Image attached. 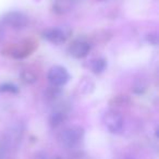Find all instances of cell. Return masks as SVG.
Masks as SVG:
<instances>
[{
  "mask_svg": "<svg viewBox=\"0 0 159 159\" xmlns=\"http://www.w3.org/2000/svg\"><path fill=\"white\" fill-rule=\"evenodd\" d=\"M3 34H5V32H3V29H2V26L0 25V39L3 37Z\"/></svg>",
  "mask_w": 159,
  "mask_h": 159,
  "instance_id": "15",
  "label": "cell"
},
{
  "mask_svg": "<svg viewBox=\"0 0 159 159\" xmlns=\"http://www.w3.org/2000/svg\"><path fill=\"white\" fill-rule=\"evenodd\" d=\"M1 21L5 25L12 27V29H23L29 24V18L20 11L7 12L2 16Z\"/></svg>",
  "mask_w": 159,
  "mask_h": 159,
  "instance_id": "5",
  "label": "cell"
},
{
  "mask_svg": "<svg viewBox=\"0 0 159 159\" xmlns=\"http://www.w3.org/2000/svg\"><path fill=\"white\" fill-rule=\"evenodd\" d=\"M22 79L25 83H33L36 81V76L30 71H24L22 73Z\"/></svg>",
  "mask_w": 159,
  "mask_h": 159,
  "instance_id": "13",
  "label": "cell"
},
{
  "mask_svg": "<svg viewBox=\"0 0 159 159\" xmlns=\"http://www.w3.org/2000/svg\"><path fill=\"white\" fill-rule=\"evenodd\" d=\"M102 123L111 133H119L123 128V118L116 110L106 111L102 116Z\"/></svg>",
  "mask_w": 159,
  "mask_h": 159,
  "instance_id": "4",
  "label": "cell"
},
{
  "mask_svg": "<svg viewBox=\"0 0 159 159\" xmlns=\"http://www.w3.org/2000/svg\"><path fill=\"white\" fill-rule=\"evenodd\" d=\"M66 120V115L62 112H55L51 115L49 122H50V125L52 126H58L60 124H62Z\"/></svg>",
  "mask_w": 159,
  "mask_h": 159,
  "instance_id": "11",
  "label": "cell"
},
{
  "mask_svg": "<svg viewBox=\"0 0 159 159\" xmlns=\"http://www.w3.org/2000/svg\"><path fill=\"white\" fill-rule=\"evenodd\" d=\"M126 159H133V158H126Z\"/></svg>",
  "mask_w": 159,
  "mask_h": 159,
  "instance_id": "16",
  "label": "cell"
},
{
  "mask_svg": "<svg viewBox=\"0 0 159 159\" xmlns=\"http://www.w3.org/2000/svg\"><path fill=\"white\" fill-rule=\"evenodd\" d=\"M24 134L22 123H14L6 131L0 141V159H11L18 150Z\"/></svg>",
  "mask_w": 159,
  "mask_h": 159,
  "instance_id": "1",
  "label": "cell"
},
{
  "mask_svg": "<svg viewBox=\"0 0 159 159\" xmlns=\"http://www.w3.org/2000/svg\"><path fill=\"white\" fill-rule=\"evenodd\" d=\"M89 50H91V45L89 44L85 40H75L69 47V53H70L72 57L77 58V59H81V58H84L89 55Z\"/></svg>",
  "mask_w": 159,
  "mask_h": 159,
  "instance_id": "7",
  "label": "cell"
},
{
  "mask_svg": "<svg viewBox=\"0 0 159 159\" xmlns=\"http://www.w3.org/2000/svg\"><path fill=\"white\" fill-rule=\"evenodd\" d=\"M89 89H91L92 91H93L94 89V84L91 82V81H84V82L81 83V89H80V91H82L83 93H91V91H89Z\"/></svg>",
  "mask_w": 159,
  "mask_h": 159,
  "instance_id": "14",
  "label": "cell"
},
{
  "mask_svg": "<svg viewBox=\"0 0 159 159\" xmlns=\"http://www.w3.org/2000/svg\"><path fill=\"white\" fill-rule=\"evenodd\" d=\"M45 39H47L49 43L53 45H61L63 43H66V32L61 29H57V27H53V29H48L43 33Z\"/></svg>",
  "mask_w": 159,
  "mask_h": 159,
  "instance_id": "8",
  "label": "cell"
},
{
  "mask_svg": "<svg viewBox=\"0 0 159 159\" xmlns=\"http://www.w3.org/2000/svg\"><path fill=\"white\" fill-rule=\"evenodd\" d=\"M47 77H48V81L50 82V84L52 86L60 87L68 82L70 76H69L66 69H64L63 66H55L48 71Z\"/></svg>",
  "mask_w": 159,
  "mask_h": 159,
  "instance_id": "6",
  "label": "cell"
},
{
  "mask_svg": "<svg viewBox=\"0 0 159 159\" xmlns=\"http://www.w3.org/2000/svg\"><path fill=\"white\" fill-rule=\"evenodd\" d=\"M85 134V131L83 128L79 125H74L63 130L58 135V142L61 144V146L66 148H73L81 143Z\"/></svg>",
  "mask_w": 159,
  "mask_h": 159,
  "instance_id": "2",
  "label": "cell"
},
{
  "mask_svg": "<svg viewBox=\"0 0 159 159\" xmlns=\"http://www.w3.org/2000/svg\"><path fill=\"white\" fill-rule=\"evenodd\" d=\"M36 49V43L32 39H25L12 44L5 50L8 56L14 58V59H23L30 56Z\"/></svg>",
  "mask_w": 159,
  "mask_h": 159,
  "instance_id": "3",
  "label": "cell"
},
{
  "mask_svg": "<svg viewBox=\"0 0 159 159\" xmlns=\"http://www.w3.org/2000/svg\"><path fill=\"white\" fill-rule=\"evenodd\" d=\"M106 61H105L104 59H102V58H97V59H94L92 60L91 62V69L92 71H93L94 73H96V74H99V73L104 72L105 69H106Z\"/></svg>",
  "mask_w": 159,
  "mask_h": 159,
  "instance_id": "10",
  "label": "cell"
},
{
  "mask_svg": "<svg viewBox=\"0 0 159 159\" xmlns=\"http://www.w3.org/2000/svg\"><path fill=\"white\" fill-rule=\"evenodd\" d=\"M0 92H7V93H16V92H18V87H16L14 84L5 83V84L0 85Z\"/></svg>",
  "mask_w": 159,
  "mask_h": 159,
  "instance_id": "12",
  "label": "cell"
},
{
  "mask_svg": "<svg viewBox=\"0 0 159 159\" xmlns=\"http://www.w3.org/2000/svg\"><path fill=\"white\" fill-rule=\"evenodd\" d=\"M75 5V0H55L52 10L57 14H64L70 12Z\"/></svg>",
  "mask_w": 159,
  "mask_h": 159,
  "instance_id": "9",
  "label": "cell"
}]
</instances>
